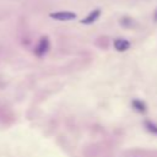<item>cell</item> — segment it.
<instances>
[{"instance_id": "1", "label": "cell", "mask_w": 157, "mask_h": 157, "mask_svg": "<svg viewBox=\"0 0 157 157\" xmlns=\"http://www.w3.org/2000/svg\"><path fill=\"white\" fill-rule=\"evenodd\" d=\"M49 45H50V43H49L48 37H42V38L39 39V42H38L37 47L34 48V54H36L38 58L44 56V55L48 53V50H49Z\"/></svg>"}, {"instance_id": "2", "label": "cell", "mask_w": 157, "mask_h": 157, "mask_svg": "<svg viewBox=\"0 0 157 157\" xmlns=\"http://www.w3.org/2000/svg\"><path fill=\"white\" fill-rule=\"evenodd\" d=\"M49 16L54 20L58 21H70L76 18V13L75 12H70V11H58V12H52L49 13Z\"/></svg>"}, {"instance_id": "3", "label": "cell", "mask_w": 157, "mask_h": 157, "mask_svg": "<svg viewBox=\"0 0 157 157\" xmlns=\"http://www.w3.org/2000/svg\"><path fill=\"white\" fill-rule=\"evenodd\" d=\"M113 45H114V48H115L118 52H125V50H128V49L130 48L131 44H130L129 40L124 39V38H117V39L114 40Z\"/></svg>"}, {"instance_id": "4", "label": "cell", "mask_w": 157, "mask_h": 157, "mask_svg": "<svg viewBox=\"0 0 157 157\" xmlns=\"http://www.w3.org/2000/svg\"><path fill=\"white\" fill-rule=\"evenodd\" d=\"M99 15H101V10L99 9H96L93 11H91L85 18H82L81 20V23H83V25H91V23H93L99 17Z\"/></svg>"}, {"instance_id": "5", "label": "cell", "mask_w": 157, "mask_h": 157, "mask_svg": "<svg viewBox=\"0 0 157 157\" xmlns=\"http://www.w3.org/2000/svg\"><path fill=\"white\" fill-rule=\"evenodd\" d=\"M131 105H132V108H134L135 110H137L139 113H145V112L147 110L146 103H145L144 101H141V99H137V98H134V99L131 101Z\"/></svg>"}, {"instance_id": "6", "label": "cell", "mask_w": 157, "mask_h": 157, "mask_svg": "<svg viewBox=\"0 0 157 157\" xmlns=\"http://www.w3.org/2000/svg\"><path fill=\"white\" fill-rule=\"evenodd\" d=\"M144 125H145V128H146L147 131H150L153 135H157V124H155L151 120H145L144 121Z\"/></svg>"}, {"instance_id": "7", "label": "cell", "mask_w": 157, "mask_h": 157, "mask_svg": "<svg viewBox=\"0 0 157 157\" xmlns=\"http://www.w3.org/2000/svg\"><path fill=\"white\" fill-rule=\"evenodd\" d=\"M120 23H121V26H124V27H131L132 23H134V21H132L131 18H129V17H124V18L120 20Z\"/></svg>"}, {"instance_id": "8", "label": "cell", "mask_w": 157, "mask_h": 157, "mask_svg": "<svg viewBox=\"0 0 157 157\" xmlns=\"http://www.w3.org/2000/svg\"><path fill=\"white\" fill-rule=\"evenodd\" d=\"M153 20H155V22H157V10H156V12H155V16H153Z\"/></svg>"}]
</instances>
